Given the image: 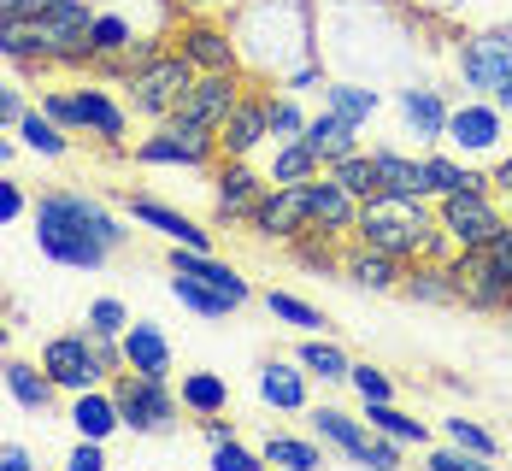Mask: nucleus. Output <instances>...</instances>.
<instances>
[{"label": "nucleus", "mask_w": 512, "mask_h": 471, "mask_svg": "<svg viewBox=\"0 0 512 471\" xmlns=\"http://www.w3.org/2000/svg\"><path fill=\"white\" fill-rule=\"evenodd\" d=\"M259 395L271 401V407H283V413H301L307 407V377L289 366H265L259 371Z\"/></svg>", "instance_id": "c85d7f7f"}, {"label": "nucleus", "mask_w": 512, "mask_h": 471, "mask_svg": "<svg viewBox=\"0 0 512 471\" xmlns=\"http://www.w3.org/2000/svg\"><path fill=\"white\" fill-rule=\"evenodd\" d=\"M112 401H118V419H124V430H136V436H165V430L177 424V395L165 389V377L124 371V383L112 389Z\"/></svg>", "instance_id": "20e7f679"}, {"label": "nucleus", "mask_w": 512, "mask_h": 471, "mask_svg": "<svg viewBox=\"0 0 512 471\" xmlns=\"http://www.w3.org/2000/svg\"><path fill=\"white\" fill-rule=\"evenodd\" d=\"M312 177H318V154H312L301 136H295V142H283L277 159H271V183L283 189V183H312Z\"/></svg>", "instance_id": "2f4dec72"}, {"label": "nucleus", "mask_w": 512, "mask_h": 471, "mask_svg": "<svg viewBox=\"0 0 512 471\" xmlns=\"http://www.w3.org/2000/svg\"><path fill=\"white\" fill-rule=\"evenodd\" d=\"M265 307L283 318V324H301V330H324V313H318V307H307V301H295V295H283V289H271V295H265Z\"/></svg>", "instance_id": "ea45409f"}, {"label": "nucleus", "mask_w": 512, "mask_h": 471, "mask_svg": "<svg viewBox=\"0 0 512 471\" xmlns=\"http://www.w3.org/2000/svg\"><path fill=\"white\" fill-rule=\"evenodd\" d=\"M489 248H495V260H501V271H507V277H512V218H507V224H501V236H495Z\"/></svg>", "instance_id": "864d4df0"}, {"label": "nucleus", "mask_w": 512, "mask_h": 471, "mask_svg": "<svg viewBox=\"0 0 512 471\" xmlns=\"http://www.w3.org/2000/svg\"><path fill=\"white\" fill-rule=\"evenodd\" d=\"M18 136H24V148H30V154H42V159H59V154H65V136H59V124H53L48 112H36V106L18 118Z\"/></svg>", "instance_id": "72a5a7b5"}, {"label": "nucleus", "mask_w": 512, "mask_h": 471, "mask_svg": "<svg viewBox=\"0 0 512 471\" xmlns=\"http://www.w3.org/2000/svg\"><path fill=\"white\" fill-rule=\"evenodd\" d=\"M248 224H254L259 236H271V242H301L312 230V212H307V183H271L265 195L254 201L248 212Z\"/></svg>", "instance_id": "0eeeda50"}, {"label": "nucleus", "mask_w": 512, "mask_h": 471, "mask_svg": "<svg viewBox=\"0 0 512 471\" xmlns=\"http://www.w3.org/2000/svg\"><path fill=\"white\" fill-rule=\"evenodd\" d=\"M348 383L359 389V401H389V395H395V383H389L377 366H354L348 371Z\"/></svg>", "instance_id": "a18cd8bd"}, {"label": "nucleus", "mask_w": 512, "mask_h": 471, "mask_svg": "<svg viewBox=\"0 0 512 471\" xmlns=\"http://www.w3.org/2000/svg\"><path fill=\"white\" fill-rule=\"evenodd\" d=\"M265 466H289V471H318L324 454L312 442H295V436H271L265 442Z\"/></svg>", "instance_id": "4c0bfd02"}, {"label": "nucleus", "mask_w": 512, "mask_h": 471, "mask_svg": "<svg viewBox=\"0 0 512 471\" xmlns=\"http://www.w3.org/2000/svg\"><path fill=\"white\" fill-rule=\"evenodd\" d=\"M42 112H48L59 130H83V118H77V95H65V89H53L48 101H42Z\"/></svg>", "instance_id": "de8ad7c7"}, {"label": "nucleus", "mask_w": 512, "mask_h": 471, "mask_svg": "<svg viewBox=\"0 0 512 471\" xmlns=\"http://www.w3.org/2000/svg\"><path fill=\"white\" fill-rule=\"evenodd\" d=\"M448 142H460V148H471V154L495 148V142H501V106L465 101L460 112H448Z\"/></svg>", "instance_id": "dca6fc26"}, {"label": "nucleus", "mask_w": 512, "mask_h": 471, "mask_svg": "<svg viewBox=\"0 0 512 471\" xmlns=\"http://www.w3.org/2000/svg\"><path fill=\"white\" fill-rule=\"evenodd\" d=\"M124 330H130V313H124V301L101 295V301L89 307V336H124Z\"/></svg>", "instance_id": "a19ab883"}, {"label": "nucleus", "mask_w": 512, "mask_h": 471, "mask_svg": "<svg viewBox=\"0 0 512 471\" xmlns=\"http://www.w3.org/2000/svg\"><path fill=\"white\" fill-rule=\"evenodd\" d=\"M101 466H106L101 442H95V436H83V442L71 448V471H101Z\"/></svg>", "instance_id": "09e8293b"}, {"label": "nucleus", "mask_w": 512, "mask_h": 471, "mask_svg": "<svg viewBox=\"0 0 512 471\" xmlns=\"http://www.w3.org/2000/svg\"><path fill=\"white\" fill-rule=\"evenodd\" d=\"M324 106L342 112L348 124H365V118L377 112V95H371V89H354V83H324Z\"/></svg>", "instance_id": "e433bc0d"}, {"label": "nucleus", "mask_w": 512, "mask_h": 471, "mask_svg": "<svg viewBox=\"0 0 512 471\" xmlns=\"http://www.w3.org/2000/svg\"><path fill=\"white\" fill-rule=\"evenodd\" d=\"M177 42H183V53H189L195 71H236V48H230V36L212 30V24H183Z\"/></svg>", "instance_id": "aec40b11"}, {"label": "nucleus", "mask_w": 512, "mask_h": 471, "mask_svg": "<svg viewBox=\"0 0 512 471\" xmlns=\"http://www.w3.org/2000/svg\"><path fill=\"white\" fill-rule=\"evenodd\" d=\"M89 42H95V59H118V53L130 48L136 36H130V24H124V18L95 12V24H89Z\"/></svg>", "instance_id": "58836bf2"}, {"label": "nucleus", "mask_w": 512, "mask_h": 471, "mask_svg": "<svg viewBox=\"0 0 512 471\" xmlns=\"http://www.w3.org/2000/svg\"><path fill=\"white\" fill-rule=\"evenodd\" d=\"M259 466H265V454H248V448H242L236 436L212 448V471H259Z\"/></svg>", "instance_id": "c03bdc74"}, {"label": "nucleus", "mask_w": 512, "mask_h": 471, "mask_svg": "<svg viewBox=\"0 0 512 471\" xmlns=\"http://www.w3.org/2000/svg\"><path fill=\"white\" fill-rule=\"evenodd\" d=\"M342 271L354 277L359 289H401V277H407V260H395V254H383V248H365V242H359L354 254L342 260Z\"/></svg>", "instance_id": "412c9836"}, {"label": "nucleus", "mask_w": 512, "mask_h": 471, "mask_svg": "<svg viewBox=\"0 0 512 471\" xmlns=\"http://www.w3.org/2000/svg\"><path fill=\"white\" fill-rule=\"evenodd\" d=\"M71 424H77V436H95V442H106L112 430H118V401L112 395H101V389H83V395H71Z\"/></svg>", "instance_id": "393cba45"}, {"label": "nucleus", "mask_w": 512, "mask_h": 471, "mask_svg": "<svg viewBox=\"0 0 512 471\" xmlns=\"http://www.w3.org/2000/svg\"><path fill=\"white\" fill-rule=\"evenodd\" d=\"M365 419H371V430H383V436H395V442H430V430H424V419H407V413H395L389 401H365Z\"/></svg>", "instance_id": "473e14b6"}, {"label": "nucleus", "mask_w": 512, "mask_h": 471, "mask_svg": "<svg viewBox=\"0 0 512 471\" xmlns=\"http://www.w3.org/2000/svg\"><path fill=\"white\" fill-rule=\"evenodd\" d=\"M218 148V130H201V124H177V118H165V130L148 136L136 159L142 165H206Z\"/></svg>", "instance_id": "6e6552de"}, {"label": "nucleus", "mask_w": 512, "mask_h": 471, "mask_svg": "<svg viewBox=\"0 0 512 471\" xmlns=\"http://www.w3.org/2000/svg\"><path fill=\"white\" fill-rule=\"evenodd\" d=\"M0 377H6V389H12V401H18L24 413H48V401H53V377H48V366H30V360H6V366H0Z\"/></svg>", "instance_id": "4be33fe9"}, {"label": "nucleus", "mask_w": 512, "mask_h": 471, "mask_svg": "<svg viewBox=\"0 0 512 471\" xmlns=\"http://www.w3.org/2000/svg\"><path fill=\"white\" fill-rule=\"evenodd\" d=\"M130 218H136V224H148V230H159V236H165V242H177V248H201V254H212V236H206L195 218L159 207V201H148V195H130Z\"/></svg>", "instance_id": "f8f14e48"}, {"label": "nucleus", "mask_w": 512, "mask_h": 471, "mask_svg": "<svg viewBox=\"0 0 512 471\" xmlns=\"http://www.w3.org/2000/svg\"><path fill=\"white\" fill-rule=\"evenodd\" d=\"M6 159H12V142H6V136H0V165H6Z\"/></svg>", "instance_id": "4d7b16f0"}, {"label": "nucleus", "mask_w": 512, "mask_h": 471, "mask_svg": "<svg viewBox=\"0 0 512 471\" xmlns=\"http://www.w3.org/2000/svg\"><path fill=\"white\" fill-rule=\"evenodd\" d=\"M124 242H130V230L77 189H53L36 201V248L71 271H101L106 254H118Z\"/></svg>", "instance_id": "f257e3e1"}, {"label": "nucleus", "mask_w": 512, "mask_h": 471, "mask_svg": "<svg viewBox=\"0 0 512 471\" xmlns=\"http://www.w3.org/2000/svg\"><path fill=\"white\" fill-rule=\"evenodd\" d=\"M265 136H271V124H265V101H248V95L230 106V118L218 124V148H224V159H248Z\"/></svg>", "instance_id": "ddd939ff"}, {"label": "nucleus", "mask_w": 512, "mask_h": 471, "mask_svg": "<svg viewBox=\"0 0 512 471\" xmlns=\"http://www.w3.org/2000/svg\"><path fill=\"white\" fill-rule=\"evenodd\" d=\"M24 112H30V106H24V95H18V89H12V83L0 77V124H18Z\"/></svg>", "instance_id": "3c124183"}, {"label": "nucleus", "mask_w": 512, "mask_h": 471, "mask_svg": "<svg viewBox=\"0 0 512 471\" xmlns=\"http://www.w3.org/2000/svg\"><path fill=\"white\" fill-rule=\"evenodd\" d=\"M0 471H30V454H24L18 442H6V448H0Z\"/></svg>", "instance_id": "5fc2aeb1"}, {"label": "nucleus", "mask_w": 512, "mask_h": 471, "mask_svg": "<svg viewBox=\"0 0 512 471\" xmlns=\"http://www.w3.org/2000/svg\"><path fill=\"white\" fill-rule=\"evenodd\" d=\"M24 207H30V201H24V189H18V183H0V224L24 218Z\"/></svg>", "instance_id": "8fccbe9b"}, {"label": "nucleus", "mask_w": 512, "mask_h": 471, "mask_svg": "<svg viewBox=\"0 0 512 471\" xmlns=\"http://www.w3.org/2000/svg\"><path fill=\"white\" fill-rule=\"evenodd\" d=\"M448 436L460 442V448H471V454H483V460H495L501 448H495V436L483 430V424H471V419H448Z\"/></svg>", "instance_id": "37998d69"}, {"label": "nucleus", "mask_w": 512, "mask_h": 471, "mask_svg": "<svg viewBox=\"0 0 512 471\" xmlns=\"http://www.w3.org/2000/svg\"><path fill=\"white\" fill-rule=\"evenodd\" d=\"M171 295H177L189 313H201V318H230V313H236V301H230V295H218L212 283H201V277H183V271H171Z\"/></svg>", "instance_id": "bb28decb"}, {"label": "nucleus", "mask_w": 512, "mask_h": 471, "mask_svg": "<svg viewBox=\"0 0 512 471\" xmlns=\"http://www.w3.org/2000/svg\"><path fill=\"white\" fill-rule=\"evenodd\" d=\"M377 159V183L389 195H430V177H424V159H401V154H371Z\"/></svg>", "instance_id": "cd10ccee"}, {"label": "nucleus", "mask_w": 512, "mask_h": 471, "mask_svg": "<svg viewBox=\"0 0 512 471\" xmlns=\"http://www.w3.org/2000/svg\"><path fill=\"white\" fill-rule=\"evenodd\" d=\"M436 224L448 230L454 248H489L507 224V212L489 201V189H460V195H442L436 207Z\"/></svg>", "instance_id": "39448f33"}, {"label": "nucleus", "mask_w": 512, "mask_h": 471, "mask_svg": "<svg viewBox=\"0 0 512 471\" xmlns=\"http://www.w3.org/2000/svg\"><path fill=\"white\" fill-rule=\"evenodd\" d=\"M401 112H407V124L424 136V142L448 136V106H442L436 89H401Z\"/></svg>", "instance_id": "a878e982"}, {"label": "nucleus", "mask_w": 512, "mask_h": 471, "mask_svg": "<svg viewBox=\"0 0 512 471\" xmlns=\"http://www.w3.org/2000/svg\"><path fill=\"white\" fill-rule=\"evenodd\" d=\"M507 207H512V195H507Z\"/></svg>", "instance_id": "052dcab7"}, {"label": "nucleus", "mask_w": 512, "mask_h": 471, "mask_svg": "<svg viewBox=\"0 0 512 471\" xmlns=\"http://www.w3.org/2000/svg\"><path fill=\"white\" fill-rule=\"evenodd\" d=\"M301 142L318 154V165H336V159L359 154V124H348L342 112H330V106H324V118H307Z\"/></svg>", "instance_id": "2eb2a0df"}, {"label": "nucleus", "mask_w": 512, "mask_h": 471, "mask_svg": "<svg viewBox=\"0 0 512 471\" xmlns=\"http://www.w3.org/2000/svg\"><path fill=\"white\" fill-rule=\"evenodd\" d=\"M448 283L465 307L477 313H507L512 307V277L501 271L495 248H454L448 254Z\"/></svg>", "instance_id": "7ed1b4c3"}, {"label": "nucleus", "mask_w": 512, "mask_h": 471, "mask_svg": "<svg viewBox=\"0 0 512 471\" xmlns=\"http://www.w3.org/2000/svg\"><path fill=\"white\" fill-rule=\"evenodd\" d=\"M401 295L424 301V307H454V301H460V295H454V283H448V260H418V265H407Z\"/></svg>", "instance_id": "5701e85b"}, {"label": "nucleus", "mask_w": 512, "mask_h": 471, "mask_svg": "<svg viewBox=\"0 0 512 471\" xmlns=\"http://www.w3.org/2000/svg\"><path fill=\"white\" fill-rule=\"evenodd\" d=\"M242 101V83H236V71H201L195 77V89L183 95V106L171 112L177 124H201V130H218L224 118H230V106Z\"/></svg>", "instance_id": "1a4fd4ad"}, {"label": "nucleus", "mask_w": 512, "mask_h": 471, "mask_svg": "<svg viewBox=\"0 0 512 471\" xmlns=\"http://www.w3.org/2000/svg\"><path fill=\"white\" fill-rule=\"evenodd\" d=\"M312 430H318L324 442H336L342 454H354L359 466H371V448H377V436H371V430H365L359 419L336 413V407H318V413H312Z\"/></svg>", "instance_id": "6ab92c4d"}, {"label": "nucleus", "mask_w": 512, "mask_h": 471, "mask_svg": "<svg viewBox=\"0 0 512 471\" xmlns=\"http://www.w3.org/2000/svg\"><path fill=\"white\" fill-rule=\"evenodd\" d=\"M489 466V460H483V454H471V448H460V442H454V448H442V454H430V471H483Z\"/></svg>", "instance_id": "49530a36"}, {"label": "nucleus", "mask_w": 512, "mask_h": 471, "mask_svg": "<svg viewBox=\"0 0 512 471\" xmlns=\"http://www.w3.org/2000/svg\"><path fill=\"white\" fill-rule=\"evenodd\" d=\"M77 118H83V130H95L101 142H124V106L112 101L106 89H77Z\"/></svg>", "instance_id": "b1692460"}, {"label": "nucleus", "mask_w": 512, "mask_h": 471, "mask_svg": "<svg viewBox=\"0 0 512 471\" xmlns=\"http://www.w3.org/2000/svg\"><path fill=\"white\" fill-rule=\"evenodd\" d=\"M265 124H271V136H277V142H295V136L307 130V118H301L295 106H289V101H271V95H265Z\"/></svg>", "instance_id": "79ce46f5"}, {"label": "nucleus", "mask_w": 512, "mask_h": 471, "mask_svg": "<svg viewBox=\"0 0 512 471\" xmlns=\"http://www.w3.org/2000/svg\"><path fill=\"white\" fill-rule=\"evenodd\" d=\"M124 366L142 371V377H171V342L159 336L148 318H136L124 330Z\"/></svg>", "instance_id": "f3484780"}, {"label": "nucleus", "mask_w": 512, "mask_h": 471, "mask_svg": "<svg viewBox=\"0 0 512 471\" xmlns=\"http://www.w3.org/2000/svg\"><path fill=\"white\" fill-rule=\"evenodd\" d=\"M42 366H48L53 389H65V395H83V389H95L106 377L101 348H95L89 330H83V336H53L48 348H42Z\"/></svg>", "instance_id": "423d86ee"}, {"label": "nucleus", "mask_w": 512, "mask_h": 471, "mask_svg": "<svg viewBox=\"0 0 512 471\" xmlns=\"http://www.w3.org/2000/svg\"><path fill=\"white\" fill-rule=\"evenodd\" d=\"M171 271L212 283V289H218V295H230L236 307L248 301V277H242L236 265H224V260H212V254H201V248H177V242H171Z\"/></svg>", "instance_id": "4468645a"}, {"label": "nucleus", "mask_w": 512, "mask_h": 471, "mask_svg": "<svg viewBox=\"0 0 512 471\" xmlns=\"http://www.w3.org/2000/svg\"><path fill=\"white\" fill-rule=\"evenodd\" d=\"M330 177H336V183H342L354 201H371V195L383 189V183H377V159H365V154L336 159V165H330Z\"/></svg>", "instance_id": "f704fd0d"}, {"label": "nucleus", "mask_w": 512, "mask_h": 471, "mask_svg": "<svg viewBox=\"0 0 512 471\" xmlns=\"http://www.w3.org/2000/svg\"><path fill=\"white\" fill-rule=\"evenodd\" d=\"M59 0H0V12H12V18H48Z\"/></svg>", "instance_id": "603ef678"}, {"label": "nucleus", "mask_w": 512, "mask_h": 471, "mask_svg": "<svg viewBox=\"0 0 512 471\" xmlns=\"http://www.w3.org/2000/svg\"><path fill=\"white\" fill-rule=\"evenodd\" d=\"M301 366H307L312 377H324V383H348L354 360H348L336 342H307V348H301Z\"/></svg>", "instance_id": "c9c22d12"}, {"label": "nucleus", "mask_w": 512, "mask_h": 471, "mask_svg": "<svg viewBox=\"0 0 512 471\" xmlns=\"http://www.w3.org/2000/svg\"><path fill=\"white\" fill-rule=\"evenodd\" d=\"M0 354H6V324H0Z\"/></svg>", "instance_id": "13d9d810"}, {"label": "nucleus", "mask_w": 512, "mask_h": 471, "mask_svg": "<svg viewBox=\"0 0 512 471\" xmlns=\"http://www.w3.org/2000/svg\"><path fill=\"white\" fill-rule=\"evenodd\" d=\"M489 183H501V195H512V154L495 165V177H489Z\"/></svg>", "instance_id": "6e6d98bb"}, {"label": "nucleus", "mask_w": 512, "mask_h": 471, "mask_svg": "<svg viewBox=\"0 0 512 471\" xmlns=\"http://www.w3.org/2000/svg\"><path fill=\"white\" fill-rule=\"evenodd\" d=\"M259 195H265V183H259L242 159H224L218 165V218H248Z\"/></svg>", "instance_id": "a211bd4d"}, {"label": "nucleus", "mask_w": 512, "mask_h": 471, "mask_svg": "<svg viewBox=\"0 0 512 471\" xmlns=\"http://www.w3.org/2000/svg\"><path fill=\"white\" fill-rule=\"evenodd\" d=\"M460 71H465V89H501V83H512V36H477V42H465L460 53Z\"/></svg>", "instance_id": "9d476101"}, {"label": "nucleus", "mask_w": 512, "mask_h": 471, "mask_svg": "<svg viewBox=\"0 0 512 471\" xmlns=\"http://www.w3.org/2000/svg\"><path fill=\"white\" fill-rule=\"evenodd\" d=\"M195 65H189V53L183 48H159L148 65H136L130 77H124V95H130V106L142 112V118H171L177 106H183V95L195 89Z\"/></svg>", "instance_id": "f03ea898"}, {"label": "nucleus", "mask_w": 512, "mask_h": 471, "mask_svg": "<svg viewBox=\"0 0 512 471\" xmlns=\"http://www.w3.org/2000/svg\"><path fill=\"white\" fill-rule=\"evenodd\" d=\"M501 318H507V330H512V307H507V313H501Z\"/></svg>", "instance_id": "bf43d9fd"}, {"label": "nucleus", "mask_w": 512, "mask_h": 471, "mask_svg": "<svg viewBox=\"0 0 512 471\" xmlns=\"http://www.w3.org/2000/svg\"><path fill=\"white\" fill-rule=\"evenodd\" d=\"M183 407H189V413H201V419L224 413V407H230L224 377H218V371H189V377H183Z\"/></svg>", "instance_id": "c756f323"}, {"label": "nucleus", "mask_w": 512, "mask_h": 471, "mask_svg": "<svg viewBox=\"0 0 512 471\" xmlns=\"http://www.w3.org/2000/svg\"><path fill=\"white\" fill-rule=\"evenodd\" d=\"M424 177H430V195H460V189H489V177H477L471 165H454V159L430 154L424 159Z\"/></svg>", "instance_id": "7c9ffc66"}, {"label": "nucleus", "mask_w": 512, "mask_h": 471, "mask_svg": "<svg viewBox=\"0 0 512 471\" xmlns=\"http://www.w3.org/2000/svg\"><path fill=\"white\" fill-rule=\"evenodd\" d=\"M307 212H312V230H318V236H354L359 201L336 183V177H312L307 183Z\"/></svg>", "instance_id": "9b49d317"}]
</instances>
